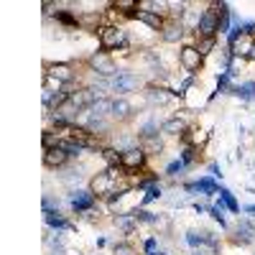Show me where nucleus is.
Segmentation results:
<instances>
[{
  "label": "nucleus",
  "mask_w": 255,
  "mask_h": 255,
  "mask_svg": "<svg viewBox=\"0 0 255 255\" xmlns=\"http://www.w3.org/2000/svg\"><path fill=\"white\" fill-rule=\"evenodd\" d=\"M87 64H90V69H92L95 74H100V79H113V77L120 74L118 67H115V61H113V56H110L108 51L92 54V56L87 59Z\"/></svg>",
  "instance_id": "f257e3e1"
},
{
  "label": "nucleus",
  "mask_w": 255,
  "mask_h": 255,
  "mask_svg": "<svg viewBox=\"0 0 255 255\" xmlns=\"http://www.w3.org/2000/svg\"><path fill=\"white\" fill-rule=\"evenodd\" d=\"M138 87H140V77L138 74H130V72H120L118 77L108 79V90L110 92H118V95L135 92Z\"/></svg>",
  "instance_id": "f03ea898"
},
{
  "label": "nucleus",
  "mask_w": 255,
  "mask_h": 255,
  "mask_svg": "<svg viewBox=\"0 0 255 255\" xmlns=\"http://www.w3.org/2000/svg\"><path fill=\"white\" fill-rule=\"evenodd\" d=\"M100 44H102V49H125V44H128V33L123 31V28H118V26H100Z\"/></svg>",
  "instance_id": "7ed1b4c3"
},
{
  "label": "nucleus",
  "mask_w": 255,
  "mask_h": 255,
  "mask_svg": "<svg viewBox=\"0 0 255 255\" xmlns=\"http://www.w3.org/2000/svg\"><path fill=\"white\" fill-rule=\"evenodd\" d=\"M220 31V5H209L204 13H202V23H199V31L197 36H204V38H215V33Z\"/></svg>",
  "instance_id": "20e7f679"
},
{
  "label": "nucleus",
  "mask_w": 255,
  "mask_h": 255,
  "mask_svg": "<svg viewBox=\"0 0 255 255\" xmlns=\"http://www.w3.org/2000/svg\"><path fill=\"white\" fill-rule=\"evenodd\" d=\"M202 54H199V49L197 46H191V44H186V46H181V51H179V64L186 69V72H191L194 74L199 67H202Z\"/></svg>",
  "instance_id": "39448f33"
},
{
  "label": "nucleus",
  "mask_w": 255,
  "mask_h": 255,
  "mask_svg": "<svg viewBox=\"0 0 255 255\" xmlns=\"http://www.w3.org/2000/svg\"><path fill=\"white\" fill-rule=\"evenodd\" d=\"M145 151L138 145V148H130V151H125L123 153V168H125V174L130 176L133 171H138V168H143L145 166Z\"/></svg>",
  "instance_id": "423d86ee"
},
{
  "label": "nucleus",
  "mask_w": 255,
  "mask_h": 255,
  "mask_svg": "<svg viewBox=\"0 0 255 255\" xmlns=\"http://www.w3.org/2000/svg\"><path fill=\"white\" fill-rule=\"evenodd\" d=\"M67 163H69V153L64 151L61 145L44 151V166H46V168H64Z\"/></svg>",
  "instance_id": "0eeeda50"
},
{
  "label": "nucleus",
  "mask_w": 255,
  "mask_h": 255,
  "mask_svg": "<svg viewBox=\"0 0 255 255\" xmlns=\"http://www.w3.org/2000/svg\"><path fill=\"white\" fill-rule=\"evenodd\" d=\"M186 28L181 26V20H166V26L161 31V38L166 41V44H179V41L184 38Z\"/></svg>",
  "instance_id": "6e6552de"
},
{
  "label": "nucleus",
  "mask_w": 255,
  "mask_h": 255,
  "mask_svg": "<svg viewBox=\"0 0 255 255\" xmlns=\"http://www.w3.org/2000/svg\"><path fill=\"white\" fill-rule=\"evenodd\" d=\"M253 46H255V38H253L250 33H243V36H238L235 41H230V49H232V54H235L238 59L250 56Z\"/></svg>",
  "instance_id": "1a4fd4ad"
},
{
  "label": "nucleus",
  "mask_w": 255,
  "mask_h": 255,
  "mask_svg": "<svg viewBox=\"0 0 255 255\" xmlns=\"http://www.w3.org/2000/svg\"><path fill=\"white\" fill-rule=\"evenodd\" d=\"M46 74H51L54 79H59L61 84H72L74 82V72L69 64H46Z\"/></svg>",
  "instance_id": "9d476101"
},
{
  "label": "nucleus",
  "mask_w": 255,
  "mask_h": 255,
  "mask_svg": "<svg viewBox=\"0 0 255 255\" xmlns=\"http://www.w3.org/2000/svg\"><path fill=\"white\" fill-rule=\"evenodd\" d=\"M69 199H72V207H74L77 212H84V209H90V207H92V202H95L97 197L92 194V191H82V189H74Z\"/></svg>",
  "instance_id": "9b49d317"
},
{
  "label": "nucleus",
  "mask_w": 255,
  "mask_h": 255,
  "mask_svg": "<svg viewBox=\"0 0 255 255\" xmlns=\"http://www.w3.org/2000/svg\"><path fill=\"white\" fill-rule=\"evenodd\" d=\"M186 130H189V128H186V123H184L179 115L161 123V133H166V135H184Z\"/></svg>",
  "instance_id": "f8f14e48"
},
{
  "label": "nucleus",
  "mask_w": 255,
  "mask_h": 255,
  "mask_svg": "<svg viewBox=\"0 0 255 255\" xmlns=\"http://www.w3.org/2000/svg\"><path fill=\"white\" fill-rule=\"evenodd\" d=\"M113 118H115V120H130V118H133V105L128 102L125 97L113 100Z\"/></svg>",
  "instance_id": "ddd939ff"
},
{
  "label": "nucleus",
  "mask_w": 255,
  "mask_h": 255,
  "mask_svg": "<svg viewBox=\"0 0 255 255\" xmlns=\"http://www.w3.org/2000/svg\"><path fill=\"white\" fill-rule=\"evenodd\" d=\"M135 18L140 20V23H145L148 28H153V31H163V26H166V18H161V15H156V13L138 10V13H135Z\"/></svg>",
  "instance_id": "4468645a"
},
{
  "label": "nucleus",
  "mask_w": 255,
  "mask_h": 255,
  "mask_svg": "<svg viewBox=\"0 0 255 255\" xmlns=\"http://www.w3.org/2000/svg\"><path fill=\"white\" fill-rule=\"evenodd\" d=\"M140 148L145 151V156H158L163 151V140L158 135H148V138H140Z\"/></svg>",
  "instance_id": "2eb2a0df"
},
{
  "label": "nucleus",
  "mask_w": 255,
  "mask_h": 255,
  "mask_svg": "<svg viewBox=\"0 0 255 255\" xmlns=\"http://www.w3.org/2000/svg\"><path fill=\"white\" fill-rule=\"evenodd\" d=\"M199 23H202V13L199 10H194V8H189L184 15H181V26L186 28V31H199Z\"/></svg>",
  "instance_id": "dca6fc26"
},
{
  "label": "nucleus",
  "mask_w": 255,
  "mask_h": 255,
  "mask_svg": "<svg viewBox=\"0 0 255 255\" xmlns=\"http://www.w3.org/2000/svg\"><path fill=\"white\" fill-rule=\"evenodd\" d=\"M174 92H166V90H156V87H148L145 90V100L151 105H166L168 100H171Z\"/></svg>",
  "instance_id": "f3484780"
},
{
  "label": "nucleus",
  "mask_w": 255,
  "mask_h": 255,
  "mask_svg": "<svg viewBox=\"0 0 255 255\" xmlns=\"http://www.w3.org/2000/svg\"><path fill=\"white\" fill-rule=\"evenodd\" d=\"M102 158L108 161L110 168H123V153L118 151V148H102Z\"/></svg>",
  "instance_id": "a211bd4d"
},
{
  "label": "nucleus",
  "mask_w": 255,
  "mask_h": 255,
  "mask_svg": "<svg viewBox=\"0 0 255 255\" xmlns=\"http://www.w3.org/2000/svg\"><path fill=\"white\" fill-rule=\"evenodd\" d=\"M115 225H118L120 230H125V232H133V227L138 225V217H135V215H118V217H115Z\"/></svg>",
  "instance_id": "6ab92c4d"
},
{
  "label": "nucleus",
  "mask_w": 255,
  "mask_h": 255,
  "mask_svg": "<svg viewBox=\"0 0 255 255\" xmlns=\"http://www.w3.org/2000/svg\"><path fill=\"white\" fill-rule=\"evenodd\" d=\"M197 49L202 56H207L212 49H215V38H204V36H197Z\"/></svg>",
  "instance_id": "aec40b11"
},
{
  "label": "nucleus",
  "mask_w": 255,
  "mask_h": 255,
  "mask_svg": "<svg viewBox=\"0 0 255 255\" xmlns=\"http://www.w3.org/2000/svg\"><path fill=\"white\" fill-rule=\"evenodd\" d=\"M113 255H140V253H138V248H133L130 243H118V245L113 248Z\"/></svg>",
  "instance_id": "412c9836"
},
{
  "label": "nucleus",
  "mask_w": 255,
  "mask_h": 255,
  "mask_svg": "<svg viewBox=\"0 0 255 255\" xmlns=\"http://www.w3.org/2000/svg\"><path fill=\"white\" fill-rule=\"evenodd\" d=\"M56 20H61V23H67V26H79V18L67 13V10H56Z\"/></svg>",
  "instance_id": "4be33fe9"
},
{
  "label": "nucleus",
  "mask_w": 255,
  "mask_h": 255,
  "mask_svg": "<svg viewBox=\"0 0 255 255\" xmlns=\"http://www.w3.org/2000/svg\"><path fill=\"white\" fill-rule=\"evenodd\" d=\"M46 222H49L51 227H67V222H64V217L59 215V212H51V209H46Z\"/></svg>",
  "instance_id": "5701e85b"
},
{
  "label": "nucleus",
  "mask_w": 255,
  "mask_h": 255,
  "mask_svg": "<svg viewBox=\"0 0 255 255\" xmlns=\"http://www.w3.org/2000/svg\"><path fill=\"white\" fill-rule=\"evenodd\" d=\"M184 166H186L184 161H174L171 166H168V168H166V171H168V174H171V176H176V174H181V171H184Z\"/></svg>",
  "instance_id": "b1692460"
},
{
  "label": "nucleus",
  "mask_w": 255,
  "mask_h": 255,
  "mask_svg": "<svg viewBox=\"0 0 255 255\" xmlns=\"http://www.w3.org/2000/svg\"><path fill=\"white\" fill-rule=\"evenodd\" d=\"M248 59H253V61H255V46H253V51H250V56H248Z\"/></svg>",
  "instance_id": "393cba45"
},
{
  "label": "nucleus",
  "mask_w": 255,
  "mask_h": 255,
  "mask_svg": "<svg viewBox=\"0 0 255 255\" xmlns=\"http://www.w3.org/2000/svg\"><path fill=\"white\" fill-rule=\"evenodd\" d=\"M194 255H207V253L204 250H194Z\"/></svg>",
  "instance_id": "a878e982"
},
{
  "label": "nucleus",
  "mask_w": 255,
  "mask_h": 255,
  "mask_svg": "<svg viewBox=\"0 0 255 255\" xmlns=\"http://www.w3.org/2000/svg\"><path fill=\"white\" fill-rule=\"evenodd\" d=\"M248 212H253V215H255V207H248Z\"/></svg>",
  "instance_id": "bb28decb"
}]
</instances>
